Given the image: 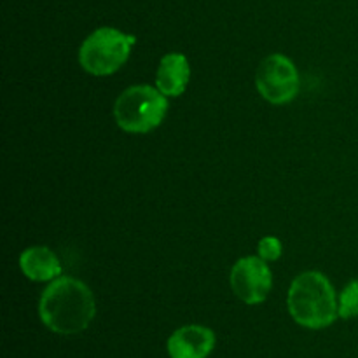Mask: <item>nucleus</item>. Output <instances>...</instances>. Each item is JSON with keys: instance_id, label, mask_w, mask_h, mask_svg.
<instances>
[{"instance_id": "11", "label": "nucleus", "mask_w": 358, "mask_h": 358, "mask_svg": "<svg viewBox=\"0 0 358 358\" xmlns=\"http://www.w3.org/2000/svg\"><path fill=\"white\" fill-rule=\"evenodd\" d=\"M259 255L264 261H276L282 255V243L278 238L268 236L259 241Z\"/></svg>"}, {"instance_id": "9", "label": "nucleus", "mask_w": 358, "mask_h": 358, "mask_svg": "<svg viewBox=\"0 0 358 358\" xmlns=\"http://www.w3.org/2000/svg\"><path fill=\"white\" fill-rule=\"evenodd\" d=\"M21 271L34 282H49L59 276L62 266L58 257L48 247H31L21 254L20 257Z\"/></svg>"}, {"instance_id": "6", "label": "nucleus", "mask_w": 358, "mask_h": 358, "mask_svg": "<svg viewBox=\"0 0 358 358\" xmlns=\"http://www.w3.org/2000/svg\"><path fill=\"white\" fill-rule=\"evenodd\" d=\"M271 285V269L268 268L264 259L243 257L233 266L231 287L243 303L261 304L268 297Z\"/></svg>"}, {"instance_id": "7", "label": "nucleus", "mask_w": 358, "mask_h": 358, "mask_svg": "<svg viewBox=\"0 0 358 358\" xmlns=\"http://www.w3.org/2000/svg\"><path fill=\"white\" fill-rule=\"evenodd\" d=\"M215 346V334L203 325H185L168 339L170 358H206Z\"/></svg>"}, {"instance_id": "8", "label": "nucleus", "mask_w": 358, "mask_h": 358, "mask_svg": "<svg viewBox=\"0 0 358 358\" xmlns=\"http://www.w3.org/2000/svg\"><path fill=\"white\" fill-rule=\"evenodd\" d=\"M189 77H191V69L187 58L178 52H170L161 58L156 86L164 96H180L187 87Z\"/></svg>"}, {"instance_id": "3", "label": "nucleus", "mask_w": 358, "mask_h": 358, "mask_svg": "<svg viewBox=\"0 0 358 358\" xmlns=\"http://www.w3.org/2000/svg\"><path fill=\"white\" fill-rule=\"evenodd\" d=\"M168 100L157 87L133 86L119 94L114 105V117L124 131L147 133L163 122Z\"/></svg>"}, {"instance_id": "2", "label": "nucleus", "mask_w": 358, "mask_h": 358, "mask_svg": "<svg viewBox=\"0 0 358 358\" xmlns=\"http://www.w3.org/2000/svg\"><path fill=\"white\" fill-rule=\"evenodd\" d=\"M289 311L294 320L308 329L329 327L339 317V304L327 276L308 271L297 276L289 290Z\"/></svg>"}, {"instance_id": "10", "label": "nucleus", "mask_w": 358, "mask_h": 358, "mask_svg": "<svg viewBox=\"0 0 358 358\" xmlns=\"http://www.w3.org/2000/svg\"><path fill=\"white\" fill-rule=\"evenodd\" d=\"M339 317L350 320L358 317V278L350 282L339 296Z\"/></svg>"}, {"instance_id": "1", "label": "nucleus", "mask_w": 358, "mask_h": 358, "mask_svg": "<svg viewBox=\"0 0 358 358\" xmlns=\"http://www.w3.org/2000/svg\"><path fill=\"white\" fill-rule=\"evenodd\" d=\"M96 313L93 292L80 280L62 276L44 290L38 317L56 334L72 336L86 331Z\"/></svg>"}, {"instance_id": "4", "label": "nucleus", "mask_w": 358, "mask_h": 358, "mask_svg": "<svg viewBox=\"0 0 358 358\" xmlns=\"http://www.w3.org/2000/svg\"><path fill=\"white\" fill-rule=\"evenodd\" d=\"M133 44V35H126L115 28H98L80 45V66L93 76H110L124 65Z\"/></svg>"}, {"instance_id": "5", "label": "nucleus", "mask_w": 358, "mask_h": 358, "mask_svg": "<svg viewBox=\"0 0 358 358\" xmlns=\"http://www.w3.org/2000/svg\"><path fill=\"white\" fill-rule=\"evenodd\" d=\"M255 84L269 103L282 105L297 96L301 80L296 65L287 56L271 55L259 65Z\"/></svg>"}]
</instances>
